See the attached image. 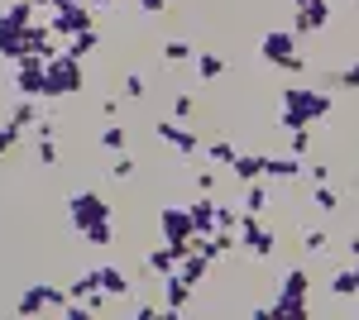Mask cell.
Listing matches in <instances>:
<instances>
[{
  "label": "cell",
  "mask_w": 359,
  "mask_h": 320,
  "mask_svg": "<svg viewBox=\"0 0 359 320\" xmlns=\"http://www.w3.org/2000/svg\"><path fill=\"white\" fill-rule=\"evenodd\" d=\"M10 125H20V130H29V125H39V101H29V96H20V106L10 110Z\"/></svg>",
  "instance_id": "27"
},
{
  "label": "cell",
  "mask_w": 359,
  "mask_h": 320,
  "mask_svg": "<svg viewBox=\"0 0 359 320\" xmlns=\"http://www.w3.org/2000/svg\"><path fill=\"white\" fill-rule=\"evenodd\" d=\"M230 172H235L240 182H259V177H264V153L240 148V153H235V162H230Z\"/></svg>",
  "instance_id": "19"
},
{
  "label": "cell",
  "mask_w": 359,
  "mask_h": 320,
  "mask_svg": "<svg viewBox=\"0 0 359 320\" xmlns=\"http://www.w3.org/2000/svg\"><path fill=\"white\" fill-rule=\"evenodd\" d=\"M306 296H311V272H306L302 263H292L287 272H283V282H278V296H273V306H269V316L273 320L311 316V311H306Z\"/></svg>",
  "instance_id": "3"
},
{
  "label": "cell",
  "mask_w": 359,
  "mask_h": 320,
  "mask_svg": "<svg viewBox=\"0 0 359 320\" xmlns=\"http://www.w3.org/2000/svg\"><path fill=\"white\" fill-rule=\"evenodd\" d=\"M25 25H15L10 15H0V57L5 62H15V57H25Z\"/></svg>",
  "instance_id": "15"
},
{
  "label": "cell",
  "mask_w": 359,
  "mask_h": 320,
  "mask_svg": "<svg viewBox=\"0 0 359 320\" xmlns=\"http://www.w3.org/2000/svg\"><path fill=\"white\" fill-rule=\"evenodd\" d=\"M306 182H331V162H306Z\"/></svg>",
  "instance_id": "38"
},
{
  "label": "cell",
  "mask_w": 359,
  "mask_h": 320,
  "mask_svg": "<svg viewBox=\"0 0 359 320\" xmlns=\"http://www.w3.org/2000/svg\"><path fill=\"white\" fill-rule=\"evenodd\" d=\"M269 201H273V182H269V177L245 182V211L249 215H264V211H269Z\"/></svg>",
  "instance_id": "17"
},
{
  "label": "cell",
  "mask_w": 359,
  "mask_h": 320,
  "mask_svg": "<svg viewBox=\"0 0 359 320\" xmlns=\"http://www.w3.org/2000/svg\"><path fill=\"white\" fill-rule=\"evenodd\" d=\"M216 187H221V172H216V167H196L192 172V191L196 196H216Z\"/></svg>",
  "instance_id": "26"
},
{
  "label": "cell",
  "mask_w": 359,
  "mask_h": 320,
  "mask_svg": "<svg viewBox=\"0 0 359 320\" xmlns=\"http://www.w3.org/2000/svg\"><path fill=\"white\" fill-rule=\"evenodd\" d=\"M48 25H53V34H62V39H67V34H82V29H91V5H57Z\"/></svg>",
  "instance_id": "14"
},
{
  "label": "cell",
  "mask_w": 359,
  "mask_h": 320,
  "mask_svg": "<svg viewBox=\"0 0 359 320\" xmlns=\"http://www.w3.org/2000/svg\"><path fill=\"white\" fill-rule=\"evenodd\" d=\"M135 5H139V10H149V15H163L172 0H135Z\"/></svg>",
  "instance_id": "40"
},
{
  "label": "cell",
  "mask_w": 359,
  "mask_h": 320,
  "mask_svg": "<svg viewBox=\"0 0 359 320\" xmlns=\"http://www.w3.org/2000/svg\"><path fill=\"white\" fill-rule=\"evenodd\" d=\"M15 72H10V86L20 91V96H29V101H43V77H48V57L39 53H25L10 62Z\"/></svg>",
  "instance_id": "6"
},
{
  "label": "cell",
  "mask_w": 359,
  "mask_h": 320,
  "mask_svg": "<svg viewBox=\"0 0 359 320\" xmlns=\"http://www.w3.org/2000/svg\"><path fill=\"white\" fill-rule=\"evenodd\" d=\"M34 148H39V162L43 167H57V139H39Z\"/></svg>",
  "instance_id": "35"
},
{
  "label": "cell",
  "mask_w": 359,
  "mask_h": 320,
  "mask_svg": "<svg viewBox=\"0 0 359 320\" xmlns=\"http://www.w3.org/2000/svg\"><path fill=\"white\" fill-rule=\"evenodd\" d=\"M101 48V34H96V25L82 29V34H67L62 39V53H72V57H86V53H96Z\"/></svg>",
  "instance_id": "21"
},
{
  "label": "cell",
  "mask_w": 359,
  "mask_h": 320,
  "mask_svg": "<svg viewBox=\"0 0 359 320\" xmlns=\"http://www.w3.org/2000/svg\"><path fill=\"white\" fill-rule=\"evenodd\" d=\"M34 134H39V139H57V125H53V120H43V115H39V125H34Z\"/></svg>",
  "instance_id": "39"
},
{
  "label": "cell",
  "mask_w": 359,
  "mask_h": 320,
  "mask_svg": "<svg viewBox=\"0 0 359 320\" xmlns=\"http://www.w3.org/2000/svg\"><path fill=\"white\" fill-rule=\"evenodd\" d=\"M259 57H264L269 67H278V72H302L306 67L302 53H297V34H292V29H269V34L259 39Z\"/></svg>",
  "instance_id": "5"
},
{
  "label": "cell",
  "mask_w": 359,
  "mask_h": 320,
  "mask_svg": "<svg viewBox=\"0 0 359 320\" xmlns=\"http://www.w3.org/2000/svg\"><path fill=\"white\" fill-rule=\"evenodd\" d=\"M67 215H72V225H77V235L86 244H96V249H111L115 244V230H111V201L101 196L96 187H77L67 196Z\"/></svg>",
  "instance_id": "1"
},
{
  "label": "cell",
  "mask_w": 359,
  "mask_h": 320,
  "mask_svg": "<svg viewBox=\"0 0 359 320\" xmlns=\"http://www.w3.org/2000/svg\"><path fill=\"white\" fill-rule=\"evenodd\" d=\"M96 277H101L106 296H130V277L120 272V263H96Z\"/></svg>",
  "instance_id": "18"
},
{
  "label": "cell",
  "mask_w": 359,
  "mask_h": 320,
  "mask_svg": "<svg viewBox=\"0 0 359 320\" xmlns=\"http://www.w3.org/2000/svg\"><path fill=\"white\" fill-rule=\"evenodd\" d=\"M192 57V43L187 39H168L163 43V62H187Z\"/></svg>",
  "instance_id": "30"
},
{
  "label": "cell",
  "mask_w": 359,
  "mask_h": 320,
  "mask_svg": "<svg viewBox=\"0 0 359 320\" xmlns=\"http://www.w3.org/2000/svg\"><path fill=\"white\" fill-rule=\"evenodd\" d=\"M302 249H306V253H326V249H331L326 230H316V225H311V230H302Z\"/></svg>",
  "instance_id": "31"
},
{
  "label": "cell",
  "mask_w": 359,
  "mask_h": 320,
  "mask_svg": "<svg viewBox=\"0 0 359 320\" xmlns=\"http://www.w3.org/2000/svg\"><path fill=\"white\" fill-rule=\"evenodd\" d=\"M331 25V0H302L292 15V34H321Z\"/></svg>",
  "instance_id": "10"
},
{
  "label": "cell",
  "mask_w": 359,
  "mask_h": 320,
  "mask_svg": "<svg viewBox=\"0 0 359 320\" xmlns=\"http://www.w3.org/2000/svg\"><path fill=\"white\" fill-rule=\"evenodd\" d=\"M86 5H96V10H106V5H111V0H86Z\"/></svg>",
  "instance_id": "45"
},
{
  "label": "cell",
  "mask_w": 359,
  "mask_h": 320,
  "mask_svg": "<svg viewBox=\"0 0 359 320\" xmlns=\"http://www.w3.org/2000/svg\"><path fill=\"white\" fill-rule=\"evenodd\" d=\"M335 86H345V91H359V62H350L345 72H335Z\"/></svg>",
  "instance_id": "37"
},
{
  "label": "cell",
  "mask_w": 359,
  "mask_h": 320,
  "mask_svg": "<svg viewBox=\"0 0 359 320\" xmlns=\"http://www.w3.org/2000/svg\"><path fill=\"white\" fill-rule=\"evenodd\" d=\"M192 282H187V277H182V272H168L163 277V316L172 320V316H182V311H187V301H192Z\"/></svg>",
  "instance_id": "13"
},
{
  "label": "cell",
  "mask_w": 359,
  "mask_h": 320,
  "mask_svg": "<svg viewBox=\"0 0 359 320\" xmlns=\"http://www.w3.org/2000/svg\"><path fill=\"white\" fill-rule=\"evenodd\" d=\"M287 153H292V158H311V125H306V130H292V139H287Z\"/></svg>",
  "instance_id": "29"
},
{
  "label": "cell",
  "mask_w": 359,
  "mask_h": 320,
  "mask_svg": "<svg viewBox=\"0 0 359 320\" xmlns=\"http://www.w3.org/2000/svg\"><path fill=\"white\" fill-rule=\"evenodd\" d=\"M158 235H163V239H192L196 235L192 211H187V206H163V211H158Z\"/></svg>",
  "instance_id": "12"
},
{
  "label": "cell",
  "mask_w": 359,
  "mask_h": 320,
  "mask_svg": "<svg viewBox=\"0 0 359 320\" xmlns=\"http://www.w3.org/2000/svg\"><path fill=\"white\" fill-rule=\"evenodd\" d=\"M326 292L340 296V301H355L359 296V282H355V263H345L340 272H331V282H326Z\"/></svg>",
  "instance_id": "20"
},
{
  "label": "cell",
  "mask_w": 359,
  "mask_h": 320,
  "mask_svg": "<svg viewBox=\"0 0 359 320\" xmlns=\"http://www.w3.org/2000/svg\"><path fill=\"white\" fill-rule=\"evenodd\" d=\"M154 316H163V306H135V320H154Z\"/></svg>",
  "instance_id": "42"
},
{
  "label": "cell",
  "mask_w": 359,
  "mask_h": 320,
  "mask_svg": "<svg viewBox=\"0 0 359 320\" xmlns=\"http://www.w3.org/2000/svg\"><path fill=\"white\" fill-rule=\"evenodd\" d=\"M264 177H269V182H302L306 167H302V158H292V153L283 148V153H264Z\"/></svg>",
  "instance_id": "11"
},
{
  "label": "cell",
  "mask_w": 359,
  "mask_h": 320,
  "mask_svg": "<svg viewBox=\"0 0 359 320\" xmlns=\"http://www.w3.org/2000/svg\"><path fill=\"white\" fill-rule=\"evenodd\" d=\"M168 115H172V120H192V115H196V101L182 91V96H172V110H168Z\"/></svg>",
  "instance_id": "33"
},
{
  "label": "cell",
  "mask_w": 359,
  "mask_h": 320,
  "mask_svg": "<svg viewBox=\"0 0 359 320\" xmlns=\"http://www.w3.org/2000/svg\"><path fill=\"white\" fill-rule=\"evenodd\" d=\"M111 177H120V182H125V177H135V158H130V153H115Z\"/></svg>",
  "instance_id": "36"
},
{
  "label": "cell",
  "mask_w": 359,
  "mask_h": 320,
  "mask_svg": "<svg viewBox=\"0 0 359 320\" xmlns=\"http://www.w3.org/2000/svg\"><path fill=\"white\" fill-rule=\"evenodd\" d=\"M240 249L245 253H254V258H273V249H278V239H273V230H269V220L264 215H240Z\"/></svg>",
  "instance_id": "8"
},
{
  "label": "cell",
  "mask_w": 359,
  "mask_h": 320,
  "mask_svg": "<svg viewBox=\"0 0 359 320\" xmlns=\"http://www.w3.org/2000/svg\"><path fill=\"white\" fill-rule=\"evenodd\" d=\"M206 153H211V162H221V167H230V162H235V153H240V148H235V144H230V139H216V144H211V148H206Z\"/></svg>",
  "instance_id": "32"
},
{
  "label": "cell",
  "mask_w": 359,
  "mask_h": 320,
  "mask_svg": "<svg viewBox=\"0 0 359 320\" xmlns=\"http://www.w3.org/2000/svg\"><path fill=\"white\" fill-rule=\"evenodd\" d=\"M154 134L163 139L177 158H196V153H201V134L187 130V120H172V115H163V120L154 125Z\"/></svg>",
  "instance_id": "9"
},
{
  "label": "cell",
  "mask_w": 359,
  "mask_h": 320,
  "mask_svg": "<svg viewBox=\"0 0 359 320\" xmlns=\"http://www.w3.org/2000/svg\"><path fill=\"white\" fill-rule=\"evenodd\" d=\"M82 86H86L82 57H72V53L48 57V77H43V101H62V96H77Z\"/></svg>",
  "instance_id": "4"
},
{
  "label": "cell",
  "mask_w": 359,
  "mask_h": 320,
  "mask_svg": "<svg viewBox=\"0 0 359 320\" xmlns=\"http://www.w3.org/2000/svg\"><path fill=\"white\" fill-rule=\"evenodd\" d=\"M101 148H106V153H125V148H130V130L111 120V125L101 130Z\"/></svg>",
  "instance_id": "23"
},
{
  "label": "cell",
  "mask_w": 359,
  "mask_h": 320,
  "mask_svg": "<svg viewBox=\"0 0 359 320\" xmlns=\"http://www.w3.org/2000/svg\"><path fill=\"white\" fill-rule=\"evenodd\" d=\"M177 272H182V277H187V282H192V287H201V282H206V272H211V258H206V253H187V258H182V263H177Z\"/></svg>",
  "instance_id": "22"
},
{
  "label": "cell",
  "mask_w": 359,
  "mask_h": 320,
  "mask_svg": "<svg viewBox=\"0 0 359 320\" xmlns=\"http://www.w3.org/2000/svg\"><path fill=\"white\" fill-rule=\"evenodd\" d=\"M311 206H316V211H340V191L335 187H326V182H311Z\"/></svg>",
  "instance_id": "24"
},
{
  "label": "cell",
  "mask_w": 359,
  "mask_h": 320,
  "mask_svg": "<svg viewBox=\"0 0 359 320\" xmlns=\"http://www.w3.org/2000/svg\"><path fill=\"white\" fill-rule=\"evenodd\" d=\"M350 187H355V191H359V172H355V182H350Z\"/></svg>",
  "instance_id": "46"
},
{
  "label": "cell",
  "mask_w": 359,
  "mask_h": 320,
  "mask_svg": "<svg viewBox=\"0 0 359 320\" xmlns=\"http://www.w3.org/2000/svg\"><path fill=\"white\" fill-rule=\"evenodd\" d=\"M25 5H34V10H43V5H53V0H25Z\"/></svg>",
  "instance_id": "44"
},
{
  "label": "cell",
  "mask_w": 359,
  "mask_h": 320,
  "mask_svg": "<svg viewBox=\"0 0 359 320\" xmlns=\"http://www.w3.org/2000/svg\"><path fill=\"white\" fill-rule=\"evenodd\" d=\"M292 5H302V0H292Z\"/></svg>",
  "instance_id": "47"
},
{
  "label": "cell",
  "mask_w": 359,
  "mask_h": 320,
  "mask_svg": "<svg viewBox=\"0 0 359 320\" xmlns=\"http://www.w3.org/2000/svg\"><path fill=\"white\" fill-rule=\"evenodd\" d=\"M221 72H225V57L221 53H201V57H196V77H201V81H216Z\"/></svg>",
  "instance_id": "28"
},
{
  "label": "cell",
  "mask_w": 359,
  "mask_h": 320,
  "mask_svg": "<svg viewBox=\"0 0 359 320\" xmlns=\"http://www.w3.org/2000/svg\"><path fill=\"white\" fill-rule=\"evenodd\" d=\"M350 258H359V235H355V239H350Z\"/></svg>",
  "instance_id": "43"
},
{
  "label": "cell",
  "mask_w": 359,
  "mask_h": 320,
  "mask_svg": "<svg viewBox=\"0 0 359 320\" xmlns=\"http://www.w3.org/2000/svg\"><path fill=\"white\" fill-rule=\"evenodd\" d=\"M120 91H125L130 101H144V91H149V86H144V77H139V72H125V81H120Z\"/></svg>",
  "instance_id": "34"
},
{
  "label": "cell",
  "mask_w": 359,
  "mask_h": 320,
  "mask_svg": "<svg viewBox=\"0 0 359 320\" xmlns=\"http://www.w3.org/2000/svg\"><path fill=\"white\" fill-rule=\"evenodd\" d=\"M96 292H101V277H96V267H91V272H82L77 282H67V296H72V301H86V296H96Z\"/></svg>",
  "instance_id": "25"
},
{
  "label": "cell",
  "mask_w": 359,
  "mask_h": 320,
  "mask_svg": "<svg viewBox=\"0 0 359 320\" xmlns=\"http://www.w3.org/2000/svg\"><path fill=\"white\" fill-rule=\"evenodd\" d=\"M335 110L331 91H311V86H287L283 101H278V125L292 134V130H306V125H321L326 115Z\"/></svg>",
  "instance_id": "2"
},
{
  "label": "cell",
  "mask_w": 359,
  "mask_h": 320,
  "mask_svg": "<svg viewBox=\"0 0 359 320\" xmlns=\"http://www.w3.org/2000/svg\"><path fill=\"white\" fill-rule=\"evenodd\" d=\"M187 211H192L196 235H216V230H221V220H216V215H221V206H216L211 196H196V201L187 206Z\"/></svg>",
  "instance_id": "16"
},
{
  "label": "cell",
  "mask_w": 359,
  "mask_h": 320,
  "mask_svg": "<svg viewBox=\"0 0 359 320\" xmlns=\"http://www.w3.org/2000/svg\"><path fill=\"white\" fill-rule=\"evenodd\" d=\"M72 296L67 287H53V282H39V287H25L20 301H15V316H43V311H57L62 316V306H67Z\"/></svg>",
  "instance_id": "7"
},
{
  "label": "cell",
  "mask_w": 359,
  "mask_h": 320,
  "mask_svg": "<svg viewBox=\"0 0 359 320\" xmlns=\"http://www.w3.org/2000/svg\"><path fill=\"white\" fill-rule=\"evenodd\" d=\"M96 115H101V120H120V101H101Z\"/></svg>",
  "instance_id": "41"
}]
</instances>
